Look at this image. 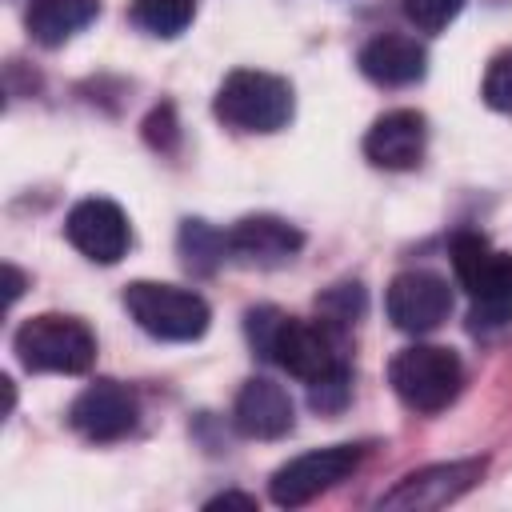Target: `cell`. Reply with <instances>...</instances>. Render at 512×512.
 I'll return each instance as SVG.
<instances>
[{
	"mask_svg": "<svg viewBox=\"0 0 512 512\" xmlns=\"http://www.w3.org/2000/svg\"><path fill=\"white\" fill-rule=\"evenodd\" d=\"M244 332H248V344L264 360L280 364L288 376H296L304 384L344 368V360L336 352V340H332V328L324 320L320 324L296 320V316H284L280 308L264 304V308H252L244 316Z\"/></svg>",
	"mask_w": 512,
	"mask_h": 512,
	"instance_id": "6da1fadb",
	"label": "cell"
},
{
	"mask_svg": "<svg viewBox=\"0 0 512 512\" xmlns=\"http://www.w3.org/2000/svg\"><path fill=\"white\" fill-rule=\"evenodd\" d=\"M452 268L460 288L472 300V328H504L512 324V256L496 252L484 236L460 232L452 240Z\"/></svg>",
	"mask_w": 512,
	"mask_h": 512,
	"instance_id": "7a4b0ae2",
	"label": "cell"
},
{
	"mask_svg": "<svg viewBox=\"0 0 512 512\" xmlns=\"http://www.w3.org/2000/svg\"><path fill=\"white\" fill-rule=\"evenodd\" d=\"M12 348H16V356H20V364L28 372L80 376L96 360V336H92V328L84 320H76V316H60V312L28 316L16 328Z\"/></svg>",
	"mask_w": 512,
	"mask_h": 512,
	"instance_id": "3957f363",
	"label": "cell"
},
{
	"mask_svg": "<svg viewBox=\"0 0 512 512\" xmlns=\"http://www.w3.org/2000/svg\"><path fill=\"white\" fill-rule=\"evenodd\" d=\"M216 116L236 132H280L292 120V84L260 68H236L216 92Z\"/></svg>",
	"mask_w": 512,
	"mask_h": 512,
	"instance_id": "277c9868",
	"label": "cell"
},
{
	"mask_svg": "<svg viewBox=\"0 0 512 512\" xmlns=\"http://www.w3.org/2000/svg\"><path fill=\"white\" fill-rule=\"evenodd\" d=\"M388 384L392 392L400 396L404 408L420 412V416H432L440 408H448L464 384V368H460V356L452 348H440V344H412V348H400L388 364Z\"/></svg>",
	"mask_w": 512,
	"mask_h": 512,
	"instance_id": "5b68a950",
	"label": "cell"
},
{
	"mask_svg": "<svg viewBox=\"0 0 512 512\" xmlns=\"http://www.w3.org/2000/svg\"><path fill=\"white\" fill-rule=\"evenodd\" d=\"M124 308L128 316L156 340H200L208 332V304L204 296L176 288V284H156V280H132L124 288Z\"/></svg>",
	"mask_w": 512,
	"mask_h": 512,
	"instance_id": "8992f818",
	"label": "cell"
},
{
	"mask_svg": "<svg viewBox=\"0 0 512 512\" xmlns=\"http://www.w3.org/2000/svg\"><path fill=\"white\" fill-rule=\"evenodd\" d=\"M364 460L360 444H332V448H312L296 460H288L284 468H276L268 496L280 508H300L316 496H324L328 488H336L340 480H348Z\"/></svg>",
	"mask_w": 512,
	"mask_h": 512,
	"instance_id": "52a82bcc",
	"label": "cell"
},
{
	"mask_svg": "<svg viewBox=\"0 0 512 512\" xmlns=\"http://www.w3.org/2000/svg\"><path fill=\"white\" fill-rule=\"evenodd\" d=\"M484 476V460H448V464H428L408 472L392 492L380 496V508L388 512H432L452 500H460L476 480Z\"/></svg>",
	"mask_w": 512,
	"mask_h": 512,
	"instance_id": "ba28073f",
	"label": "cell"
},
{
	"mask_svg": "<svg viewBox=\"0 0 512 512\" xmlns=\"http://www.w3.org/2000/svg\"><path fill=\"white\" fill-rule=\"evenodd\" d=\"M384 308H388V320L400 328V332H432L448 320L452 312V288L444 276L436 272H400L392 284H388V296H384Z\"/></svg>",
	"mask_w": 512,
	"mask_h": 512,
	"instance_id": "9c48e42d",
	"label": "cell"
},
{
	"mask_svg": "<svg viewBox=\"0 0 512 512\" xmlns=\"http://www.w3.org/2000/svg\"><path fill=\"white\" fill-rule=\"evenodd\" d=\"M64 232L72 240L76 252H84L88 260L96 264H116L128 244H132V228H128V216L120 204L104 200V196H88L80 200L68 220H64Z\"/></svg>",
	"mask_w": 512,
	"mask_h": 512,
	"instance_id": "30bf717a",
	"label": "cell"
},
{
	"mask_svg": "<svg viewBox=\"0 0 512 512\" xmlns=\"http://www.w3.org/2000/svg\"><path fill=\"white\" fill-rule=\"evenodd\" d=\"M136 412L140 408H136V396L128 392V384L96 380L72 400L68 424L88 440H120L136 428Z\"/></svg>",
	"mask_w": 512,
	"mask_h": 512,
	"instance_id": "8fae6325",
	"label": "cell"
},
{
	"mask_svg": "<svg viewBox=\"0 0 512 512\" xmlns=\"http://www.w3.org/2000/svg\"><path fill=\"white\" fill-rule=\"evenodd\" d=\"M424 144H428V120L416 108H392L372 120L364 136V156L376 168L404 172L424 160Z\"/></svg>",
	"mask_w": 512,
	"mask_h": 512,
	"instance_id": "7c38bea8",
	"label": "cell"
},
{
	"mask_svg": "<svg viewBox=\"0 0 512 512\" xmlns=\"http://www.w3.org/2000/svg\"><path fill=\"white\" fill-rule=\"evenodd\" d=\"M224 236H228V260L244 268H280L304 244V236L280 216H244Z\"/></svg>",
	"mask_w": 512,
	"mask_h": 512,
	"instance_id": "4fadbf2b",
	"label": "cell"
},
{
	"mask_svg": "<svg viewBox=\"0 0 512 512\" xmlns=\"http://www.w3.org/2000/svg\"><path fill=\"white\" fill-rule=\"evenodd\" d=\"M232 424H236V432L248 436V440H280V436H288L292 424H296L292 396H288L276 380L252 376V380H244V388L236 392Z\"/></svg>",
	"mask_w": 512,
	"mask_h": 512,
	"instance_id": "5bb4252c",
	"label": "cell"
},
{
	"mask_svg": "<svg viewBox=\"0 0 512 512\" xmlns=\"http://www.w3.org/2000/svg\"><path fill=\"white\" fill-rule=\"evenodd\" d=\"M360 72L380 88H408V84L424 80L428 52H424V44L416 36L384 32V36H372L360 48Z\"/></svg>",
	"mask_w": 512,
	"mask_h": 512,
	"instance_id": "9a60e30c",
	"label": "cell"
},
{
	"mask_svg": "<svg viewBox=\"0 0 512 512\" xmlns=\"http://www.w3.org/2000/svg\"><path fill=\"white\" fill-rule=\"evenodd\" d=\"M100 16V0H32L28 4V36L44 48H60L76 32H84Z\"/></svg>",
	"mask_w": 512,
	"mask_h": 512,
	"instance_id": "2e32d148",
	"label": "cell"
},
{
	"mask_svg": "<svg viewBox=\"0 0 512 512\" xmlns=\"http://www.w3.org/2000/svg\"><path fill=\"white\" fill-rule=\"evenodd\" d=\"M196 16V0H132V20L148 36H180Z\"/></svg>",
	"mask_w": 512,
	"mask_h": 512,
	"instance_id": "e0dca14e",
	"label": "cell"
},
{
	"mask_svg": "<svg viewBox=\"0 0 512 512\" xmlns=\"http://www.w3.org/2000/svg\"><path fill=\"white\" fill-rule=\"evenodd\" d=\"M180 252H184V264L196 268V272H212L220 260H228V236L208 228L204 220H184L180 228Z\"/></svg>",
	"mask_w": 512,
	"mask_h": 512,
	"instance_id": "ac0fdd59",
	"label": "cell"
},
{
	"mask_svg": "<svg viewBox=\"0 0 512 512\" xmlns=\"http://www.w3.org/2000/svg\"><path fill=\"white\" fill-rule=\"evenodd\" d=\"M320 312L328 328H344L356 324V316L364 312V288L360 284H336L332 292L320 296Z\"/></svg>",
	"mask_w": 512,
	"mask_h": 512,
	"instance_id": "d6986e66",
	"label": "cell"
},
{
	"mask_svg": "<svg viewBox=\"0 0 512 512\" xmlns=\"http://www.w3.org/2000/svg\"><path fill=\"white\" fill-rule=\"evenodd\" d=\"M460 8L464 0H404V12L420 32H444L460 16Z\"/></svg>",
	"mask_w": 512,
	"mask_h": 512,
	"instance_id": "ffe728a7",
	"label": "cell"
},
{
	"mask_svg": "<svg viewBox=\"0 0 512 512\" xmlns=\"http://www.w3.org/2000/svg\"><path fill=\"white\" fill-rule=\"evenodd\" d=\"M348 384H352V376H348V364H344V368H336V372H328V376L308 384V404L316 412H340L348 404Z\"/></svg>",
	"mask_w": 512,
	"mask_h": 512,
	"instance_id": "44dd1931",
	"label": "cell"
},
{
	"mask_svg": "<svg viewBox=\"0 0 512 512\" xmlns=\"http://www.w3.org/2000/svg\"><path fill=\"white\" fill-rule=\"evenodd\" d=\"M484 100H488V108L512 116V48L500 52L488 64V72H484Z\"/></svg>",
	"mask_w": 512,
	"mask_h": 512,
	"instance_id": "7402d4cb",
	"label": "cell"
},
{
	"mask_svg": "<svg viewBox=\"0 0 512 512\" xmlns=\"http://www.w3.org/2000/svg\"><path fill=\"white\" fill-rule=\"evenodd\" d=\"M208 508H256V496H244V492H224V496H212Z\"/></svg>",
	"mask_w": 512,
	"mask_h": 512,
	"instance_id": "603a6c76",
	"label": "cell"
},
{
	"mask_svg": "<svg viewBox=\"0 0 512 512\" xmlns=\"http://www.w3.org/2000/svg\"><path fill=\"white\" fill-rule=\"evenodd\" d=\"M4 284H8L4 292H8V304H12V300H16L20 292H24V276H20V272H16L12 264H4Z\"/></svg>",
	"mask_w": 512,
	"mask_h": 512,
	"instance_id": "cb8c5ba5",
	"label": "cell"
}]
</instances>
